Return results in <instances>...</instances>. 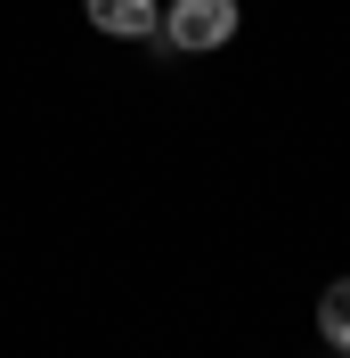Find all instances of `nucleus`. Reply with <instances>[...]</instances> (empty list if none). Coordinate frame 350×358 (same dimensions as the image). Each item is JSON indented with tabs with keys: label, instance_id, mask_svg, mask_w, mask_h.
I'll return each mask as SVG.
<instances>
[{
	"label": "nucleus",
	"instance_id": "nucleus-3",
	"mask_svg": "<svg viewBox=\"0 0 350 358\" xmlns=\"http://www.w3.org/2000/svg\"><path fill=\"white\" fill-rule=\"evenodd\" d=\"M318 334H326L334 350L350 358V277H334V285L318 293Z\"/></svg>",
	"mask_w": 350,
	"mask_h": 358
},
{
	"label": "nucleus",
	"instance_id": "nucleus-4",
	"mask_svg": "<svg viewBox=\"0 0 350 358\" xmlns=\"http://www.w3.org/2000/svg\"><path fill=\"white\" fill-rule=\"evenodd\" d=\"M334 358H342V350H334Z\"/></svg>",
	"mask_w": 350,
	"mask_h": 358
},
{
	"label": "nucleus",
	"instance_id": "nucleus-1",
	"mask_svg": "<svg viewBox=\"0 0 350 358\" xmlns=\"http://www.w3.org/2000/svg\"><path fill=\"white\" fill-rule=\"evenodd\" d=\"M237 33V0H172L163 8V41L172 49H220Z\"/></svg>",
	"mask_w": 350,
	"mask_h": 358
},
{
	"label": "nucleus",
	"instance_id": "nucleus-2",
	"mask_svg": "<svg viewBox=\"0 0 350 358\" xmlns=\"http://www.w3.org/2000/svg\"><path fill=\"white\" fill-rule=\"evenodd\" d=\"M82 17L98 24V33H114V41H139V33H155V0H82Z\"/></svg>",
	"mask_w": 350,
	"mask_h": 358
}]
</instances>
